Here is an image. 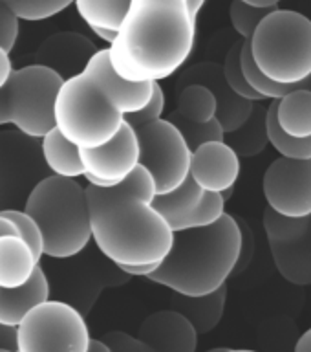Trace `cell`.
I'll use <instances>...</instances> for the list:
<instances>
[{
	"label": "cell",
	"mask_w": 311,
	"mask_h": 352,
	"mask_svg": "<svg viewBox=\"0 0 311 352\" xmlns=\"http://www.w3.org/2000/svg\"><path fill=\"white\" fill-rule=\"evenodd\" d=\"M156 195L154 176L143 165L117 186L88 184L92 241L117 268L161 264L169 255L174 231L152 206Z\"/></svg>",
	"instance_id": "obj_1"
},
{
	"label": "cell",
	"mask_w": 311,
	"mask_h": 352,
	"mask_svg": "<svg viewBox=\"0 0 311 352\" xmlns=\"http://www.w3.org/2000/svg\"><path fill=\"white\" fill-rule=\"evenodd\" d=\"M194 41L187 0H132L108 46L110 60L128 81L159 82L185 65Z\"/></svg>",
	"instance_id": "obj_2"
},
{
	"label": "cell",
	"mask_w": 311,
	"mask_h": 352,
	"mask_svg": "<svg viewBox=\"0 0 311 352\" xmlns=\"http://www.w3.org/2000/svg\"><path fill=\"white\" fill-rule=\"evenodd\" d=\"M242 246L240 222L225 213L209 228L176 231L169 255L145 279L180 296H209L236 272Z\"/></svg>",
	"instance_id": "obj_3"
},
{
	"label": "cell",
	"mask_w": 311,
	"mask_h": 352,
	"mask_svg": "<svg viewBox=\"0 0 311 352\" xmlns=\"http://www.w3.org/2000/svg\"><path fill=\"white\" fill-rule=\"evenodd\" d=\"M24 211L43 233L46 257H76L92 241L87 187L73 178L51 175L37 182L27 195Z\"/></svg>",
	"instance_id": "obj_4"
},
{
	"label": "cell",
	"mask_w": 311,
	"mask_h": 352,
	"mask_svg": "<svg viewBox=\"0 0 311 352\" xmlns=\"http://www.w3.org/2000/svg\"><path fill=\"white\" fill-rule=\"evenodd\" d=\"M125 114L87 72L62 82L55 101V129L79 148H97L112 142Z\"/></svg>",
	"instance_id": "obj_5"
},
{
	"label": "cell",
	"mask_w": 311,
	"mask_h": 352,
	"mask_svg": "<svg viewBox=\"0 0 311 352\" xmlns=\"http://www.w3.org/2000/svg\"><path fill=\"white\" fill-rule=\"evenodd\" d=\"M258 70L271 81L295 85L311 76V21L293 10H273L251 38Z\"/></svg>",
	"instance_id": "obj_6"
},
{
	"label": "cell",
	"mask_w": 311,
	"mask_h": 352,
	"mask_svg": "<svg viewBox=\"0 0 311 352\" xmlns=\"http://www.w3.org/2000/svg\"><path fill=\"white\" fill-rule=\"evenodd\" d=\"M88 324L76 307L46 301L16 327V352H87Z\"/></svg>",
	"instance_id": "obj_7"
},
{
	"label": "cell",
	"mask_w": 311,
	"mask_h": 352,
	"mask_svg": "<svg viewBox=\"0 0 311 352\" xmlns=\"http://www.w3.org/2000/svg\"><path fill=\"white\" fill-rule=\"evenodd\" d=\"M65 79L43 65H30L13 72L10 88L13 125L32 140H43L55 129V101Z\"/></svg>",
	"instance_id": "obj_8"
},
{
	"label": "cell",
	"mask_w": 311,
	"mask_h": 352,
	"mask_svg": "<svg viewBox=\"0 0 311 352\" xmlns=\"http://www.w3.org/2000/svg\"><path fill=\"white\" fill-rule=\"evenodd\" d=\"M139 165L154 176L158 195L174 191L191 176L192 151L180 129L167 118L136 129Z\"/></svg>",
	"instance_id": "obj_9"
},
{
	"label": "cell",
	"mask_w": 311,
	"mask_h": 352,
	"mask_svg": "<svg viewBox=\"0 0 311 352\" xmlns=\"http://www.w3.org/2000/svg\"><path fill=\"white\" fill-rule=\"evenodd\" d=\"M264 230L275 266L288 283L311 285V214L290 219L268 208L264 211Z\"/></svg>",
	"instance_id": "obj_10"
},
{
	"label": "cell",
	"mask_w": 311,
	"mask_h": 352,
	"mask_svg": "<svg viewBox=\"0 0 311 352\" xmlns=\"http://www.w3.org/2000/svg\"><path fill=\"white\" fill-rule=\"evenodd\" d=\"M264 198L275 213L290 219L311 214V160H275L262 180Z\"/></svg>",
	"instance_id": "obj_11"
},
{
	"label": "cell",
	"mask_w": 311,
	"mask_h": 352,
	"mask_svg": "<svg viewBox=\"0 0 311 352\" xmlns=\"http://www.w3.org/2000/svg\"><path fill=\"white\" fill-rule=\"evenodd\" d=\"M84 178L90 186L112 187L126 180L139 165V140L136 129L123 123L112 142L97 148H81Z\"/></svg>",
	"instance_id": "obj_12"
},
{
	"label": "cell",
	"mask_w": 311,
	"mask_h": 352,
	"mask_svg": "<svg viewBox=\"0 0 311 352\" xmlns=\"http://www.w3.org/2000/svg\"><path fill=\"white\" fill-rule=\"evenodd\" d=\"M189 85H203L214 94L216 103H218L216 118L224 126L225 134L240 129L249 120V116L255 109L253 101H247L231 90L229 82L224 76V66L211 63V60L192 65L178 77V90L189 87Z\"/></svg>",
	"instance_id": "obj_13"
},
{
	"label": "cell",
	"mask_w": 311,
	"mask_h": 352,
	"mask_svg": "<svg viewBox=\"0 0 311 352\" xmlns=\"http://www.w3.org/2000/svg\"><path fill=\"white\" fill-rule=\"evenodd\" d=\"M191 176L203 191L233 189L240 176V156L225 142H209L192 153Z\"/></svg>",
	"instance_id": "obj_14"
},
{
	"label": "cell",
	"mask_w": 311,
	"mask_h": 352,
	"mask_svg": "<svg viewBox=\"0 0 311 352\" xmlns=\"http://www.w3.org/2000/svg\"><path fill=\"white\" fill-rule=\"evenodd\" d=\"M84 72L99 82V87L103 88L106 96L112 99V103L125 116L145 109L154 96L156 82L128 81L114 70L108 48L97 50V54L90 59Z\"/></svg>",
	"instance_id": "obj_15"
},
{
	"label": "cell",
	"mask_w": 311,
	"mask_h": 352,
	"mask_svg": "<svg viewBox=\"0 0 311 352\" xmlns=\"http://www.w3.org/2000/svg\"><path fill=\"white\" fill-rule=\"evenodd\" d=\"M198 336L194 324L174 308L150 314L137 332L156 352H196Z\"/></svg>",
	"instance_id": "obj_16"
},
{
	"label": "cell",
	"mask_w": 311,
	"mask_h": 352,
	"mask_svg": "<svg viewBox=\"0 0 311 352\" xmlns=\"http://www.w3.org/2000/svg\"><path fill=\"white\" fill-rule=\"evenodd\" d=\"M95 54L97 50L92 41L81 33H55L37 50V65L48 66L66 81L87 70L88 63Z\"/></svg>",
	"instance_id": "obj_17"
},
{
	"label": "cell",
	"mask_w": 311,
	"mask_h": 352,
	"mask_svg": "<svg viewBox=\"0 0 311 352\" xmlns=\"http://www.w3.org/2000/svg\"><path fill=\"white\" fill-rule=\"evenodd\" d=\"M46 301H49L48 277L38 264L26 285L19 288H0V324L16 329L33 308Z\"/></svg>",
	"instance_id": "obj_18"
},
{
	"label": "cell",
	"mask_w": 311,
	"mask_h": 352,
	"mask_svg": "<svg viewBox=\"0 0 311 352\" xmlns=\"http://www.w3.org/2000/svg\"><path fill=\"white\" fill-rule=\"evenodd\" d=\"M37 266V255L21 235L0 236V288L26 285Z\"/></svg>",
	"instance_id": "obj_19"
},
{
	"label": "cell",
	"mask_w": 311,
	"mask_h": 352,
	"mask_svg": "<svg viewBox=\"0 0 311 352\" xmlns=\"http://www.w3.org/2000/svg\"><path fill=\"white\" fill-rule=\"evenodd\" d=\"M225 301H227V285L218 288L209 296L189 297L174 294L172 296V308L185 316L198 334H207L213 329L218 327V323L224 318Z\"/></svg>",
	"instance_id": "obj_20"
},
{
	"label": "cell",
	"mask_w": 311,
	"mask_h": 352,
	"mask_svg": "<svg viewBox=\"0 0 311 352\" xmlns=\"http://www.w3.org/2000/svg\"><path fill=\"white\" fill-rule=\"evenodd\" d=\"M203 197H205V191L192 180V176H189L174 191L167 192V195H156L152 206L163 214V219L169 222V226L176 233V231H181L185 220L203 202Z\"/></svg>",
	"instance_id": "obj_21"
},
{
	"label": "cell",
	"mask_w": 311,
	"mask_h": 352,
	"mask_svg": "<svg viewBox=\"0 0 311 352\" xmlns=\"http://www.w3.org/2000/svg\"><path fill=\"white\" fill-rule=\"evenodd\" d=\"M44 164L49 169V173L62 178H79L84 176V165L81 160V148L68 142L57 129L49 131L43 138L41 145Z\"/></svg>",
	"instance_id": "obj_22"
},
{
	"label": "cell",
	"mask_w": 311,
	"mask_h": 352,
	"mask_svg": "<svg viewBox=\"0 0 311 352\" xmlns=\"http://www.w3.org/2000/svg\"><path fill=\"white\" fill-rule=\"evenodd\" d=\"M260 103V101H258ZM268 109L255 103L249 120L236 131L225 134V142L235 148V153L242 158H251L264 151L268 138Z\"/></svg>",
	"instance_id": "obj_23"
},
{
	"label": "cell",
	"mask_w": 311,
	"mask_h": 352,
	"mask_svg": "<svg viewBox=\"0 0 311 352\" xmlns=\"http://www.w3.org/2000/svg\"><path fill=\"white\" fill-rule=\"evenodd\" d=\"M277 121L293 138L311 136V92L295 90L277 101Z\"/></svg>",
	"instance_id": "obj_24"
},
{
	"label": "cell",
	"mask_w": 311,
	"mask_h": 352,
	"mask_svg": "<svg viewBox=\"0 0 311 352\" xmlns=\"http://www.w3.org/2000/svg\"><path fill=\"white\" fill-rule=\"evenodd\" d=\"M176 112L196 123H207L218 114V103L209 88L203 85H189L178 90Z\"/></svg>",
	"instance_id": "obj_25"
},
{
	"label": "cell",
	"mask_w": 311,
	"mask_h": 352,
	"mask_svg": "<svg viewBox=\"0 0 311 352\" xmlns=\"http://www.w3.org/2000/svg\"><path fill=\"white\" fill-rule=\"evenodd\" d=\"M132 0H77L76 8L90 28H108L117 32Z\"/></svg>",
	"instance_id": "obj_26"
},
{
	"label": "cell",
	"mask_w": 311,
	"mask_h": 352,
	"mask_svg": "<svg viewBox=\"0 0 311 352\" xmlns=\"http://www.w3.org/2000/svg\"><path fill=\"white\" fill-rule=\"evenodd\" d=\"M268 138L282 158L311 160V136L293 138L280 129L277 121V101H271L268 109Z\"/></svg>",
	"instance_id": "obj_27"
},
{
	"label": "cell",
	"mask_w": 311,
	"mask_h": 352,
	"mask_svg": "<svg viewBox=\"0 0 311 352\" xmlns=\"http://www.w3.org/2000/svg\"><path fill=\"white\" fill-rule=\"evenodd\" d=\"M167 120L180 129V132L183 134L187 145H189L192 153L209 142H224L225 140V131L222 123L218 121V118H214V120L207 121V123H196V121L187 120V118H183V116L178 114L174 110Z\"/></svg>",
	"instance_id": "obj_28"
},
{
	"label": "cell",
	"mask_w": 311,
	"mask_h": 352,
	"mask_svg": "<svg viewBox=\"0 0 311 352\" xmlns=\"http://www.w3.org/2000/svg\"><path fill=\"white\" fill-rule=\"evenodd\" d=\"M224 76L225 79H227V82H229L231 90L235 94H238L240 98L247 99V101H253V103L266 101V99L249 85V81H247L246 76H244V70H242V44L231 46V50L227 52V55H225Z\"/></svg>",
	"instance_id": "obj_29"
},
{
	"label": "cell",
	"mask_w": 311,
	"mask_h": 352,
	"mask_svg": "<svg viewBox=\"0 0 311 352\" xmlns=\"http://www.w3.org/2000/svg\"><path fill=\"white\" fill-rule=\"evenodd\" d=\"M71 0H8V6L19 21H46L65 11Z\"/></svg>",
	"instance_id": "obj_30"
},
{
	"label": "cell",
	"mask_w": 311,
	"mask_h": 352,
	"mask_svg": "<svg viewBox=\"0 0 311 352\" xmlns=\"http://www.w3.org/2000/svg\"><path fill=\"white\" fill-rule=\"evenodd\" d=\"M277 10V8H275ZM271 8H253V6L240 2V0H233L229 8V19L233 28L236 30L238 35L244 37V41H251L257 28L260 22L271 13Z\"/></svg>",
	"instance_id": "obj_31"
},
{
	"label": "cell",
	"mask_w": 311,
	"mask_h": 352,
	"mask_svg": "<svg viewBox=\"0 0 311 352\" xmlns=\"http://www.w3.org/2000/svg\"><path fill=\"white\" fill-rule=\"evenodd\" d=\"M225 214V200L220 192H207L203 197V202L198 206L194 213L185 220L181 231L198 230V228H209L214 226Z\"/></svg>",
	"instance_id": "obj_32"
},
{
	"label": "cell",
	"mask_w": 311,
	"mask_h": 352,
	"mask_svg": "<svg viewBox=\"0 0 311 352\" xmlns=\"http://www.w3.org/2000/svg\"><path fill=\"white\" fill-rule=\"evenodd\" d=\"M0 213L4 214L5 219H10L11 222L16 226L19 235L30 244L33 253H35L38 261H41V257L44 255V241L37 222H35L24 209H4V211H0Z\"/></svg>",
	"instance_id": "obj_33"
},
{
	"label": "cell",
	"mask_w": 311,
	"mask_h": 352,
	"mask_svg": "<svg viewBox=\"0 0 311 352\" xmlns=\"http://www.w3.org/2000/svg\"><path fill=\"white\" fill-rule=\"evenodd\" d=\"M165 110V92L163 88L159 87V82L154 85V96L150 99V103L141 109L139 112H134V114L125 116V121L132 129H141V126L148 125V123H154V121L161 120V114Z\"/></svg>",
	"instance_id": "obj_34"
},
{
	"label": "cell",
	"mask_w": 311,
	"mask_h": 352,
	"mask_svg": "<svg viewBox=\"0 0 311 352\" xmlns=\"http://www.w3.org/2000/svg\"><path fill=\"white\" fill-rule=\"evenodd\" d=\"M103 340L106 341L112 349V352H156L150 345H147L145 341L134 336L121 332V330H112L103 336Z\"/></svg>",
	"instance_id": "obj_35"
},
{
	"label": "cell",
	"mask_w": 311,
	"mask_h": 352,
	"mask_svg": "<svg viewBox=\"0 0 311 352\" xmlns=\"http://www.w3.org/2000/svg\"><path fill=\"white\" fill-rule=\"evenodd\" d=\"M19 37V19L8 2L0 0V48L11 52Z\"/></svg>",
	"instance_id": "obj_36"
},
{
	"label": "cell",
	"mask_w": 311,
	"mask_h": 352,
	"mask_svg": "<svg viewBox=\"0 0 311 352\" xmlns=\"http://www.w3.org/2000/svg\"><path fill=\"white\" fill-rule=\"evenodd\" d=\"M13 123V114H11V101H10V88L5 85L0 88V126Z\"/></svg>",
	"instance_id": "obj_37"
},
{
	"label": "cell",
	"mask_w": 311,
	"mask_h": 352,
	"mask_svg": "<svg viewBox=\"0 0 311 352\" xmlns=\"http://www.w3.org/2000/svg\"><path fill=\"white\" fill-rule=\"evenodd\" d=\"M0 351L16 352V329L0 324Z\"/></svg>",
	"instance_id": "obj_38"
},
{
	"label": "cell",
	"mask_w": 311,
	"mask_h": 352,
	"mask_svg": "<svg viewBox=\"0 0 311 352\" xmlns=\"http://www.w3.org/2000/svg\"><path fill=\"white\" fill-rule=\"evenodd\" d=\"M13 65H11L10 52L0 48V88H4L13 76Z\"/></svg>",
	"instance_id": "obj_39"
},
{
	"label": "cell",
	"mask_w": 311,
	"mask_h": 352,
	"mask_svg": "<svg viewBox=\"0 0 311 352\" xmlns=\"http://www.w3.org/2000/svg\"><path fill=\"white\" fill-rule=\"evenodd\" d=\"M5 235H19V230L10 219H5L4 214L0 213V236Z\"/></svg>",
	"instance_id": "obj_40"
},
{
	"label": "cell",
	"mask_w": 311,
	"mask_h": 352,
	"mask_svg": "<svg viewBox=\"0 0 311 352\" xmlns=\"http://www.w3.org/2000/svg\"><path fill=\"white\" fill-rule=\"evenodd\" d=\"M95 35H97L101 41H104L106 44H112L114 43L115 35H117V32H114V30H108V28H90Z\"/></svg>",
	"instance_id": "obj_41"
},
{
	"label": "cell",
	"mask_w": 311,
	"mask_h": 352,
	"mask_svg": "<svg viewBox=\"0 0 311 352\" xmlns=\"http://www.w3.org/2000/svg\"><path fill=\"white\" fill-rule=\"evenodd\" d=\"M295 352H311V327L299 338L295 345Z\"/></svg>",
	"instance_id": "obj_42"
},
{
	"label": "cell",
	"mask_w": 311,
	"mask_h": 352,
	"mask_svg": "<svg viewBox=\"0 0 311 352\" xmlns=\"http://www.w3.org/2000/svg\"><path fill=\"white\" fill-rule=\"evenodd\" d=\"M87 352H112L110 345L104 340H90Z\"/></svg>",
	"instance_id": "obj_43"
},
{
	"label": "cell",
	"mask_w": 311,
	"mask_h": 352,
	"mask_svg": "<svg viewBox=\"0 0 311 352\" xmlns=\"http://www.w3.org/2000/svg\"><path fill=\"white\" fill-rule=\"evenodd\" d=\"M240 2H246L253 8H271V10H275L282 0H240Z\"/></svg>",
	"instance_id": "obj_44"
},
{
	"label": "cell",
	"mask_w": 311,
	"mask_h": 352,
	"mask_svg": "<svg viewBox=\"0 0 311 352\" xmlns=\"http://www.w3.org/2000/svg\"><path fill=\"white\" fill-rule=\"evenodd\" d=\"M205 2H207V0H187V8H189V13H191V16L194 21L198 19V13L202 11Z\"/></svg>",
	"instance_id": "obj_45"
},
{
	"label": "cell",
	"mask_w": 311,
	"mask_h": 352,
	"mask_svg": "<svg viewBox=\"0 0 311 352\" xmlns=\"http://www.w3.org/2000/svg\"><path fill=\"white\" fill-rule=\"evenodd\" d=\"M0 352H10V351H0Z\"/></svg>",
	"instance_id": "obj_46"
},
{
	"label": "cell",
	"mask_w": 311,
	"mask_h": 352,
	"mask_svg": "<svg viewBox=\"0 0 311 352\" xmlns=\"http://www.w3.org/2000/svg\"><path fill=\"white\" fill-rule=\"evenodd\" d=\"M71 2H77V0H71Z\"/></svg>",
	"instance_id": "obj_47"
},
{
	"label": "cell",
	"mask_w": 311,
	"mask_h": 352,
	"mask_svg": "<svg viewBox=\"0 0 311 352\" xmlns=\"http://www.w3.org/2000/svg\"><path fill=\"white\" fill-rule=\"evenodd\" d=\"M2 2H8V0H2Z\"/></svg>",
	"instance_id": "obj_48"
}]
</instances>
